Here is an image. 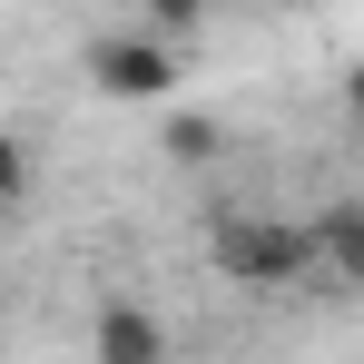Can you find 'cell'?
Segmentation results:
<instances>
[{
    "label": "cell",
    "mask_w": 364,
    "mask_h": 364,
    "mask_svg": "<svg viewBox=\"0 0 364 364\" xmlns=\"http://www.w3.org/2000/svg\"><path fill=\"white\" fill-rule=\"evenodd\" d=\"M217 266L246 276V286H305V227L237 217V227H217Z\"/></svg>",
    "instance_id": "1"
},
{
    "label": "cell",
    "mask_w": 364,
    "mask_h": 364,
    "mask_svg": "<svg viewBox=\"0 0 364 364\" xmlns=\"http://www.w3.org/2000/svg\"><path fill=\"white\" fill-rule=\"evenodd\" d=\"M305 286H335V296L364 286V207H325V217H305Z\"/></svg>",
    "instance_id": "2"
},
{
    "label": "cell",
    "mask_w": 364,
    "mask_h": 364,
    "mask_svg": "<svg viewBox=\"0 0 364 364\" xmlns=\"http://www.w3.org/2000/svg\"><path fill=\"white\" fill-rule=\"evenodd\" d=\"M99 364H168L158 315H138V305H99Z\"/></svg>",
    "instance_id": "3"
},
{
    "label": "cell",
    "mask_w": 364,
    "mask_h": 364,
    "mask_svg": "<svg viewBox=\"0 0 364 364\" xmlns=\"http://www.w3.org/2000/svg\"><path fill=\"white\" fill-rule=\"evenodd\" d=\"M99 89H119V99H148V89H168V50H148V40H99Z\"/></svg>",
    "instance_id": "4"
},
{
    "label": "cell",
    "mask_w": 364,
    "mask_h": 364,
    "mask_svg": "<svg viewBox=\"0 0 364 364\" xmlns=\"http://www.w3.org/2000/svg\"><path fill=\"white\" fill-rule=\"evenodd\" d=\"M10 187H20V148L0 138V197H10Z\"/></svg>",
    "instance_id": "5"
},
{
    "label": "cell",
    "mask_w": 364,
    "mask_h": 364,
    "mask_svg": "<svg viewBox=\"0 0 364 364\" xmlns=\"http://www.w3.org/2000/svg\"><path fill=\"white\" fill-rule=\"evenodd\" d=\"M355 119H364V69H355Z\"/></svg>",
    "instance_id": "6"
}]
</instances>
